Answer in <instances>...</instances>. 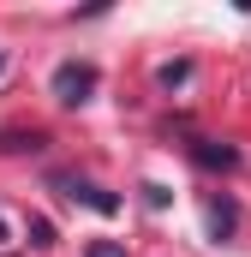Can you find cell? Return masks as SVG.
Returning <instances> with one entry per match:
<instances>
[{"label": "cell", "instance_id": "1", "mask_svg": "<svg viewBox=\"0 0 251 257\" xmlns=\"http://www.w3.org/2000/svg\"><path fill=\"white\" fill-rule=\"evenodd\" d=\"M90 90H96V66H84V60H66V66H54V96H60L66 108L90 102Z\"/></svg>", "mask_w": 251, "mask_h": 257}, {"label": "cell", "instance_id": "2", "mask_svg": "<svg viewBox=\"0 0 251 257\" xmlns=\"http://www.w3.org/2000/svg\"><path fill=\"white\" fill-rule=\"evenodd\" d=\"M54 186H60L66 197H72V203H90V209H96V215H114V209H120V197L114 192H102V186H84V180H54Z\"/></svg>", "mask_w": 251, "mask_h": 257}, {"label": "cell", "instance_id": "3", "mask_svg": "<svg viewBox=\"0 0 251 257\" xmlns=\"http://www.w3.org/2000/svg\"><path fill=\"white\" fill-rule=\"evenodd\" d=\"M203 215H209V233H215V239H227V233H233V221H239V215H233V203H227V197H215V203H209V209H203Z\"/></svg>", "mask_w": 251, "mask_h": 257}, {"label": "cell", "instance_id": "4", "mask_svg": "<svg viewBox=\"0 0 251 257\" xmlns=\"http://www.w3.org/2000/svg\"><path fill=\"white\" fill-rule=\"evenodd\" d=\"M197 162H203V168H239V150H227V144H197Z\"/></svg>", "mask_w": 251, "mask_h": 257}, {"label": "cell", "instance_id": "5", "mask_svg": "<svg viewBox=\"0 0 251 257\" xmlns=\"http://www.w3.org/2000/svg\"><path fill=\"white\" fill-rule=\"evenodd\" d=\"M30 245H54V227H48V221H42V215H36V221H30Z\"/></svg>", "mask_w": 251, "mask_h": 257}, {"label": "cell", "instance_id": "6", "mask_svg": "<svg viewBox=\"0 0 251 257\" xmlns=\"http://www.w3.org/2000/svg\"><path fill=\"white\" fill-rule=\"evenodd\" d=\"M90 257H126L120 245H108V239H96V245H90Z\"/></svg>", "mask_w": 251, "mask_h": 257}, {"label": "cell", "instance_id": "7", "mask_svg": "<svg viewBox=\"0 0 251 257\" xmlns=\"http://www.w3.org/2000/svg\"><path fill=\"white\" fill-rule=\"evenodd\" d=\"M0 72H6V54H0Z\"/></svg>", "mask_w": 251, "mask_h": 257}]
</instances>
